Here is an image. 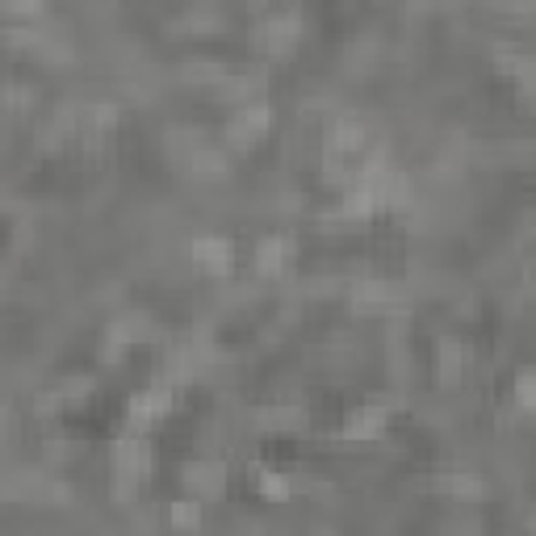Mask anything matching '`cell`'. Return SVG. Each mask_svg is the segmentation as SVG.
I'll return each mask as SVG.
<instances>
[{"instance_id": "4fadbf2b", "label": "cell", "mask_w": 536, "mask_h": 536, "mask_svg": "<svg viewBox=\"0 0 536 536\" xmlns=\"http://www.w3.org/2000/svg\"><path fill=\"white\" fill-rule=\"evenodd\" d=\"M193 168L206 176H222V155L219 151H198L193 155Z\"/></svg>"}, {"instance_id": "5b68a950", "label": "cell", "mask_w": 536, "mask_h": 536, "mask_svg": "<svg viewBox=\"0 0 536 536\" xmlns=\"http://www.w3.org/2000/svg\"><path fill=\"white\" fill-rule=\"evenodd\" d=\"M382 427H385V406H356L348 415V424L339 427V436H348V440H369V436H382Z\"/></svg>"}, {"instance_id": "3957f363", "label": "cell", "mask_w": 536, "mask_h": 536, "mask_svg": "<svg viewBox=\"0 0 536 536\" xmlns=\"http://www.w3.org/2000/svg\"><path fill=\"white\" fill-rule=\"evenodd\" d=\"M268 126H273V110H268V105H243V110L235 113V122H230V142L248 147V142H256L260 134H268Z\"/></svg>"}, {"instance_id": "ba28073f", "label": "cell", "mask_w": 536, "mask_h": 536, "mask_svg": "<svg viewBox=\"0 0 536 536\" xmlns=\"http://www.w3.org/2000/svg\"><path fill=\"white\" fill-rule=\"evenodd\" d=\"M189 491L201 494V499H214V494H222V486H227V473L219 470V465H193V470L185 473Z\"/></svg>"}, {"instance_id": "7c38bea8", "label": "cell", "mask_w": 536, "mask_h": 536, "mask_svg": "<svg viewBox=\"0 0 536 536\" xmlns=\"http://www.w3.org/2000/svg\"><path fill=\"white\" fill-rule=\"evenodd\" d=\"M256 486H260V494H268V499H285V494H289V482H285L281 473H256Z\"/></svg>"}, {"instance_id": "5bb4252c", "label": "cell", "mask_w": 536, "mask_h": 536, "mask_svg": "<svg viewBox=\"0 0 536 536\" xmlns=\"http://www.w3.org/2000/svg\"><path fill=\"white\" fill-rule=\"evenodd\" d=\"M168 520H172V524H201V512L198 507H189V503H176Z\"/></svg>"}, {"instance_id": "30bf717a", "label": "cell", "mask_w": 536, "mask_h": 536, "mask_svg": "<svg viewBox=\"0 0 536 536\" xmlns=\"http://www.w3.org/2000/svg\"><path fill=\"white\" fill-rule=\"evenodd\" d=\"M440 486H444L449 494H457V499H478L482 494V482L473 478V473H449Z\"/></svg>"}, {"instance_id": "52a82bcc", "label": "cell", "mask_w": 536, "mask_h": 536, "mask_svg": "<svg viewBox=\"0 0 536 536\" xmlns=\"http://www.w3.org/2000/svg\"><path fill=\"white\" fill-rule=\"evenodd\" d=\"M289 256H294V243L268 235V239L256 248V268H260V273H268V277H277L285 268V260H289Z\"/></svg>"}, {"instance_id": "277c9868", "label": "cell", "mask_w": 536, "mask_h": 536, "mask_svg": "<svg viewBox=\"0 0 536 536\" xmlns=\"http://www.w3.org/2000/svg\"><path fill=\"white\" fill-rule=\"evenodd\" d=\"M294 43H297V22L294 17H268V22L256 30V46L268 51V55H285Z\"/></svg>"}, {"instance_id": "7a4b0ae2", "label": "cell", "mask_w": 536, "mask_h": 536, "mask_svg": "<svg viewBox=\"0 0 536 536\" xmlns=\"http://www.w3.org/2000/svg\"><path fill=\"white\" fill-rule=\"evenodd\" d=\"M113 473H126V478H147L151 473V449L142 436H118L113 440Z\"/></svg>"}, {"instance_id": "8992f818", "label": "cell", "mask_w": 536, "mask_h": 536, "mask_svg": "<svg viewBox=\"0 0 536 536\" xmlns=\"http://www.w3.org/2000/svg\"><path fill=\"white\" fill-rule=\"evenodd\" d=\"M193 260H198L206 273H227L230 268V243L214 239V235H201V239L193 243Z\"/></svg>"}, {"instance_id": "6da1fadb", "label": "cell", "mask_w": 536, "mask_h": 536, "mask_svg": "<svg viewBox=\"0 0 536 536\" xmlns=\"http://www.w3.org/2000/svg\"><path fill=\"white\" fill-rule=\"evenodd\" d=\"M168 411H172V390H168V385H151V390H142L139 398H131V411H126V419H131L134 432H142V427L160 424Z\"/></svg>"}, {"instance_id": "8fae6325", "label": "cell", "mask_w": 536, "mask_h": 536, "mask_svg": "<svg viewBox=\"0 0 536 536\" xmlns=\"http://www.w3.org/2000/svg\"><path fill=\"white\" fill-rule=\"evenodd\" d=\"M515 403L524 411H536V369H524L515 377Z\"/></svg>"}, {"instance_id": "9c48e42d", "label": "cell", "mask_w": 536, "mask_h": 536, "mask_svg": "<svg viewBox=\"0 0 536 536\" xmlns=\"http://www.w3.org/2000/svg\"><path fill=\"white\" fill-rule=\"evenodd\" d=\"M390 307V289H385L382 281H361L356 289H352V310H385Z\"/></svg>"}, {"instance_id": "9a60e30c", "label": "cell", "mask_w": 536, "mask_h": 536, "mask_svg": "<svg viewBox=\"0 0 536 536\" xmlns=\"http://www.w3.org/2000/svg\"><path fill=\"white\" fill-rule=\"evenodd\" d=\"M532 277H536V268H532Z\"/></svg>"}]
</instances>
